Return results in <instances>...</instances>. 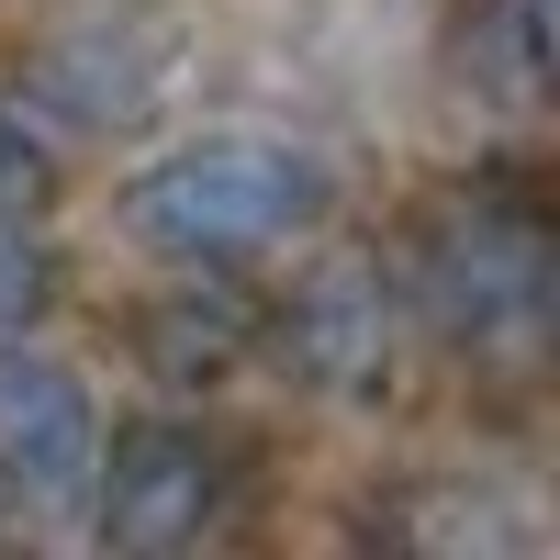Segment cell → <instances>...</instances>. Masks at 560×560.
I'll return each mask as SVG.
<instances>
[{"label": "cell", "instance_id": "6da1fadb", "mask_svg": "<svg viewBox=\"0 0 560 560\" xmlns=\"http://www.w3.org/2000/svg\"><path fill=\"white\" fill-rule=\"evenodd\" d=\"M325 213V158L280 147V135H191L124 179V236L179 269H236L269 258Z\"/></svg>", "mask_w": 560, "mask_h": 560}, {"label": "cell", "instance_id": "7a4b0ae2", "mask_svg": "<svg viewBox=\"0 0 560 560\" xmlns=\"http://www.w3.org/2000/svg\"><path fill=\"white\" fill-rule=\"evenodd\" d=\"M415 292H427L438 337L471 359H538L549 337V224L516 191H448L415 236Z\"/></svg>", "mask_w": 560, "mask_h": 560}, {"label": "cell", "instance_id": "3957f363", "mask_svg": "<svg viewBox=\"0 0 560 560\" xmlns=\"http://www.w3.org/2000/svg\"><path fill=\"white\" fill-rule=\"evenodd\" d=\"M90 527H102V549L124 560H168V549H191L213 527V504H224V459L202 427H179V415H147V427H113L102 459H90Z\"/></svg>", "mask_w": 560, "mask_h": 560}, {"label": "cell", "instance_id": "277c9868", "mask_svg": "<svg viewBox=\"0 0 560 560\" xmlns=\"http://www.w3.org/2000/svg\"><path fill=\"white\" fill-rule=\"evenodd\" d=\"M292 382L325 404H382L393 393V348H404V314H393V280L370 258H325L292 280V303L269 314Z\"/></svg>", "mask_w": 560, "mask_h": 560}, {"label": "cell", "instance_id": "5b68a950", "mask_svg": "<svg viewBox=\"0 0 560 560\" xmlns=\"http://www.w3.org/2000/svg\"><path fill=\"white\" fill-rule=\"evenodd\" d=\"M90 459H102L90 382L68 359L0 337V493L34 504V516H68V504L90 493Z\"/></svg>", "mask_w": 560, "mask_h": 560}, {"label": "cell", "instance_id": "8992f818", "mask_svg": "<svg viewBox=\"0 0 560 560\" xmlns=\"http://www.w3.org/2000/svg\"><path fill=\"white\" fill-rule=\"evenodd\" d=\"M158 79H168V23L158 12H79L34 57V102L57 124H124V113H147Z\"/></svg>", "mask_w": 560, "mask_h": 560}, {"label": "cell", "instance_id": "52a82bcc", "mask_svg": "<svg viewBox=\"0 0 560 560\" xmlns=\"http://www.w3.org/2000/svg\"><path fill=\"white\" fill-rule=\"evenodd\" d=\"M258 337H269V303H258V292H236V280H213V269H191L179 292H158V303H147V325H135L147 370H158V382H179V393L236 382V370L258 359Z\"/></svg>", "mask_w": 560, "mask_h": 560}, {"label": "cell", "instance_id": "ba28073f", "mask_svg": "<svg viewBox=\"0 0 560 560\" xmlns=\"http://www.w3.org/2000/svg\"><path fill=\"white\" fill-rule=\"evenodd\" d=\"M415 538H427L438 560H459V549H527V516L516 504H482V493H438L427 516H415Z\"/></svg>", "mask_w": 560, "mask_h": 560}, {"label": "cell", "instance_id": "9c48e42d", "mask_svg": "<svg viewBox=\"0 0 560 560\" xmlns=\"http://www.w3.org/2000/svg\"><path fill=\"white\" fill-rule=\"evenodd\" d=\"M45 292H57V258H45L34 213H0V337H23L45 314Z\"/></svg>", "mask_w": 560, "mask_h": 560}, {"label": "cell", "instance_id": "30bf717a", "mask_svg": "<svg viewBox=\"0 0 560 560\" xmlns=\"http://www.w3.org/2000/svg\"><path fill=\"white\" fill-rule=\"evenodd\" d=\"M482 57L504 68V90L549 79V0H482Z\"/></svg>", "mask_w": 560, "mask_h": 560}, {"label": "cell", "instance_id": "8fae6325", "mask_svg": "<svg viewBox=\"0 0 560 560\" xmlns=\"http://www.w3.org/2000/svg\"><path fill=\"white\" fill-rule=\"evenodd\" d=\"M45 179H57V147H45L23 113H0V213H34Z\"/></svg>", "mask_w": 560, "mask_h": 560}]
</instances>
